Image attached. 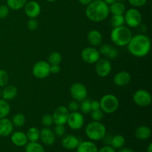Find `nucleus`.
Returning <instances> with one entry per match:
<instances>
[{
  "label": "nucleus",
  "mask_w": 152,
  "mask_h": 152,
  "mask_svg": "<svg viewBox=\"0 0 152 152\" xmlns=\"http://www.w3.org/2000/svg\"><path fill=\"white\" fill-rule=\"evenodd\" d=\"M42 123L45 127H50L52 125L54 124L53 123V119L51 114H45L42 118Z\"/></svg>",
  "instance_id": "nucleus-36"
},
{
  "label": "nucleus",
  "mask_w": 152,
  "mask_h": 152,
  "mask_svg": "<svg viewBox=\"0 0 152 152\" xmlns=\"http://www.w3.org/2000/svg\"><path fill=\"white\" fill-rule=\"evenodd\" d=\"M117 56H118V50L116 48L112 47L111 50H110V52L108 53V55L106 56L108 57V59L109 60H111V59H116L117 57Z\"/></svg>",
  "instance_id": "nucleus-43"
},
{
  "label": "nucleus",
  "mask_w": 152,
  "mask_h": 152,
  "mask_svg": "<svg viewBox=\"0 0 152 152\" xmlns=\"http://www.w3.org/2000/svg\"><path fill=\"white\" fill-rule=\"evenodd\" d=\"M25 121H26L25 116L24 115V114H20V113L15 114V115L13 117V118H12V120H11L13 126L17 128L23 126L24 125H25Z\"/></svg>",
  "instance_id": "nucleus-30"
},
{
  "label": "nucleus",
  "mask_w": 152,
  "mask_h": 152,
  "mask_svg": "<svg viewBox=\"0 0 152 152\" xmlns=\"http://www.w3.org/2000/svg\"><path fill=\"white\" fill-rule=\"evenodd\" d=\"M147 152H152V143H150L147 148Z\"/></svg>",
  "instance_id": "nucleus-50"
},
{
  "label": "nucleus",
  "mask_w": 152,
  "mask_h": 152,
  "mask_svg": "<svg viewBox=\"0 0 152 152\" xmlns=\"http://www.w3.org/2000/svg\"><path fill=\"white\" fill-rule=\"evenodd\" d=\"M27 26L30 31H36L38 28L39 22L36 19H30L27 24Z\"/></svg>",
  "instance_id": "nucleus-42"
},
{
  "label": "nucleus",
  "mask_w": 152,
  "mask_h": 152,
  "mask_svg": "<svg viewBox=\"0 0 152 152\" xmlns=\"http://www.w3.org/2000/svg\"><path fill=\"white\" fill-rule=\"evenodd\" d=\"M98 152H116V150L110 145H107L98 150Z\"/></svg>",
  "instance_id": "nucleus-45"
},
{
  "label": "nucleus",
  "mask_w": 152,
  "mask_h": 152,
  "mask_svg": "<svg viewBox=\"0 0 152 152\" xmlns=\"http://www.w3.org/2000/svg\"><path fill=\"white\" fill-rule=\"evenodd\" d=\"M48 2H53V1H56V0H45Z\"/></svg>",
  "instance_id": "nucleus-51"
},
{
  "label": "nucleus",
  "mask_w": 152,
  "mask_h": 152,
  "mask_svg": "<svg viewBox=\"0 0 152 152\" xmlns=\"http://www.w3.org/2000/svg\"><path fill=\"white\" fill-rule=\"evenodd\" d=\"M126 8L123 2L116 1L109 4V12L112 15H124Z\"/></svg>",
  "instance_id": "nucleus-24"
},
{
  "label": "nucleus",
  "mask_w": 152,
  "mask_h": 152,
  "mask_svg": "<svg viewBox=\"0 0 152 152\" xmlns=\"http://www.w3.org/2000/svg\"><path fill=\"white\" fill-rule=\"evenodd\" d=\"M70 93L73 99L77 102H81L88 96L87 88L80 83H74L70 88Z\"/></svg>",
  "instance_id": "nucleus-11"
},
{
  "label": "nucleus",
  "mask_w": 152,
  "mask_h": 152,
  "mask_svg": "<svg viewBox=\"0 0 152 152\" xmlns=\"http://www.w3.org/2000/svg\"><path fill=\"white\" fill-rule=\"evenodd\" d=\"M87 39L89 44L93 47L99 46L102 42V35L97 30H91L87 34Z\"/></svg>",
  "instance_id": "nucleus-19"
},
{
  "label": "nucleus",
  "mask_w": 152,
  "mask_h": 152,
  "mask_svg": "<svg viewBox=\"0 0 152 152\" xmlns=\"http://www.w3.org/2000/svg\"><path fill=\"white\" fill-rule=\"evenodd\" d=\"M100 55L99 50L93 46L85 48L81 52L82 59L88 64L96 63L100 59Z\"/></svg>",
  "instance_id": "nucleus-9"
},
{
  "label": "nucleus",
  "mask_w": 152,
  "mask_h": 152,
  "mask_svg": "<svg viewBox=\"0 0 152 152\" xmlns=\"http://www.w3.org/2000/svg\"><path fill=\"white\" fill-rule=\"evenodd\" d=\"M133 101L140 107H147L151 105L152 97L148 91L140 89L135 91L133 94Z\"/></svg>",
  "instance_id": "nucleus-8"
},
{
  "label": "nucleus",
  "mask_w": 152,
  "mask_h": 152,
  "mask_svg": "<svg viewBox=\"0 0 152 152\" xmlns=\"http://www.w3.org/2000/svg\"><path fill=\"white\" fill-rule=\"evenodd\" d=\"M17 94L18 90L16 86H13V85H8V86L7 85L1 91V97L4 100L8 102V101L13 100V99H15L16 96H17Z\"/></svg>",
  "instance_id": "nucleus-21"
},
{
  "label": "nucleus",
  "mask_w": 152,
  "mask_h": 152,
  "mask_svg": "<svg viewBox=\"0 0 152 152\" xmlns=\"http://www.w3.org/2000/svg\"><path fill=\"white\" fill-rule=\"evenodd\" d=\"M131 80H132V76H131L130 73L126 71H123L117 73L114 75V78H113V82H114V85H116L117 86L123 87V86H127L131 82Z\"/></svg>",
  "instance_id": "nucleus-16"
},
{
  "label": "nucleus",
  "mask_w": 152,
  "mask_h": 152,
  "mask_svg": "<svg viewBox=\"0 0 152 152\" xmlns=\"http://www.w3.org/2000/svg\"><path fill=\"white\" fill-rule=\"evenodd\" d=\"M25 152H45L42 145L38 142H28L25 145Z\"/></svg>",
  "instance_id": "nucleus-26"
},
{
  "label": "nucleus",
  "mask_w": 152,
  "mask_h": 152,
  "mask_svg": "<svg viewBox=\"0 0 152 152\" xmlns=\"http://www.w3.org/2000/svg\"><path fill=\"white\" fill-rule=\"evenodd\" d=\"M134 135L137 139L140 140H148L151 137V130L148 126H139L135 130Z\"/></svg>",
  "instance_id": "nucleus-23"
},
{
  "label": "nucleus",
  "mask_w": 152,
  "mask_h": 152,
  "mask_svg": "<svg viewBox=\"0 0 152 152\" xmlns=\"http://www.w3.org/2000/svg\"><path fill=\"white\" fill-rule=\"evenodd\" d=\"M13 125L11 120L7 117L0 119V136L8 137L12 134L13 130Z\"/></svg>",
  "instance_id": "nucleus-20"
},
{
  "label": "nucleus",
  "mask_w": 152,
  "mask_h": 152,
  "mask_svg": "<svg viewBox=\"0 0 152 152\" xmlns=\"http://www.w3.org/2000/svg\"><path fill=\"white\" fill-rule=\"evenodd\" d=\"M32 74L37 79H45L50 74V64L44 60L38 61L34 65L32 68Z\"/></svg>",
  "instance_id": "nucleus-7"
},
{
  "label": "nucleus",
  "mask_w": 152,
  "mask_h": 152,
  "mask_svg": "<svg viewBox=\"0 0 152 152\" xmlns=\"http://www.w3.org/2000/svg\"><path fill=\"white\" fill-rule=\"evenodd\" d=\"M92 1H93V0H78V1L80 3V4H83V5H86V6H87L88 4H90Z\"/></svg>",
  "instance_id": "nucleus-48"
},
{
  "label": "nucleus",
  "mask_w": 152,
  "mask_h": 152,
  "mask_svg": "<svg viewBox=\"0 0 152 152\" xmlns=\"http://www.w3.org/2000/svg\"><path fill=\"white\" fill-rule=\"evenodd\" d=\"M132 37L130 28L124 25L113 28L110 35L112 42L118 47L127 46Z\"/></svg>",
  "instance_id": "nucleus-3"
},
{
  "label": "nucleus",
  "mask_w": 152,
  "mask_h": 152,
  "mask_svg": "<svg viewBox=\"0 0 152 152\" xmlns=\"http://www.w3.org/2000/svg\"><path fill=\"white\" fill-rule=\"evenodd\" d=\"M117 1H121V2H123V1H126V0H117Z\"/></svg>",
  "instance_id": "nucleus-52"
},
{
  "label": "nucleus",
  "mask_w": 152,
  "mask_h": 152,
  "mask_svg": "<svg viewBox=\"0 0 152 152\" xmlns=\"http://www.w3.org/2000/svg\"><path fill=\"white\" fill-rule=\"evenodd\" d=\"M95 64V71L99 77H106L109 75L112 65L108 58H100Z\"/></svg>",
  "instance_id": "nucleus-12"
},
{
  "label": "nucleus",
  "mask_w": 152,
  "mask_h": 152,
  "mask_svg": "<svg viewBox=\"0 0 152 152\" xmlns=\"http://www.w3.org/2000/svg\"><path fill=\"white\" fill-rule=\"evenodd\" d=\"M91 117L93 121H100L104 117V112L101 109L91 111Z\"/></svg>",
  "instance_id": "nucleus-35"
},
{
  "label": "nucleus",
  "mask_w": 152,
  "mask_h": 152,
  "mask_svg": "<svg viewBox=\"0 0 152 152\" xmlns=\"http://www.w3.org/2000/svg\"><path fill=\"white\" fill-rule=\"evenodd\" d=\"M62 55L57 51H53L51 53H50L48 59V62L50 65H59L62 62Z\"/></svg>",
  "instance_id": "nucleus-32"
},
{
  "label": "nucleus",
  "mask_w": 152,
  "mask_h": 152,
  "mask_svg": "<svg viewBox=\"0 0 152 152\" xmlns=\"http://www.w3.org/2000/svg\"><path fill=\"white\" fill-rule=\"evenodd\" d=\"M85 119L83 117V114L81 112L77 111H74V112H70L68 115L67 123L68 127L72 130H80L82 129L84 125Z\"/></svg>",
  "instance_id": "nucleus-10"
},
{
  "label": "nucleus",
  "mask_w": 152,
  "mask_h": 152,
  "mask_svg": "<svg viewBox=\"0 0 152 152\" xmlns=\"http://www.w3.org/2000/svg\"><path fill=\"white\" fill-rule=\"evenodd\" d=\"M103 1H105V2L106 3V4H108V5H109V4H112L113 2L116 1H117V0H103Z\"/></svg>",
  "instance_id": "nucleus-49"
},
{
  "label": "nucleus",
  "mask_w": 152,
  "mask_h": 152,
  "mask_svg": "<svg viewBox=\"0 0 152 152\" xmlns=\"http://www.w3.org/2000/svg\"><path fill=\"white\" fill-rule=\"evenodd\" d=\"M10 140L12 143L17 147H23L28 142V137L26 134L22 132H15L12 133Z\"/></svg>",
  "instance_id": "nucleus-18"
},
{
  "label": "nucleus",
  "mask_w": 152,
  "mask_h": 152,
  "mask_svg": "<svg viewBox=\"0 0 152 152\" xmlns=\"http://www.w3.org/2000/svg\"><path fill=\"white\" fill-rule=\"evenodd\" d=\"M151 40L145 34H137L133 36L128 44L129 53L136 57H143L148 55L151 50Z\"/></svg>",
  "instance_id": "nucleus-1"
},
{
  "label": "nucleus",
  "mask_w": 152,
  "mask_h": 152,
  "mask_svg": "<svg viewBox=\"0 0 152 152\" xmlns=\"http://www.w3.org/2000/svg\"><path fill=\"white\" fill-rule=\"evenodd\" d=\"M125 24L129 28H137L142 22V14L138 9L132 7L126 10L124 13Z\"/></svg>",
  "instance_id": "nucleus-6"
},
{
  "label": "nucleus",
  "mask_w": 152,
  "mask_h": 152,
  "mask_svg": "<svg viewBox=\"0 0 152 152\" xmlns=\"http://www.w3.org/2000/svg\"><path fill=\"white\" fill-rule=\"evenodd\" d=\"M1 91L0 90V98H1Z\"/></svg>",
  "instance_id": "nucleus-53"
},
{
  "label": "nucleus",
  "mask_w": 152,
  "mask_h": 152,
  "mask_svg": "<svg viewBox=\"0 0 152 152\" xmlns=\"http://www.w3.org/2000/svg\"><path fill=\"white\" fill-rule=\"evenodd\" d=\"M112 47L113 46H111V45L109 44H107V43L106 44L102 45H100V48H99V53L106 56L107 55H108V53L110 52V50H111Z\"/></svg>",
  "instance_id": "nucleus-39"
},
{
  "label": "nucleus",
  "mask_w": 152,
  "mask_h": 152,
  "mask_svg": "<svg viewBox=\"0 0 152 152\" xmlns=\"http://www.w3.org/2000/svg\"><path fill=\"white\" fill-rule=\"evenodd\" d=\"M100 109L105 114H113L117 111L120 105L119 99L112 94H105L99 100Z\"/></svg>",
  "instance_id": "nucleus-5"
},
{
  "label": "nucleus",
  "mask_w": 152,
  "mask_h": 152,
  "mask_svg": "<svg viewBox=\"0 0 152 152\" xmlns=\"http://www.w3.org/2000/svg\"><path fill=\"white\" fill-rule=\"evenodd\" d=\"M28 142H37L39 140L40 131L37 127H31L26 133Z\"/></svg>",
  "instance_id": "nucleus-28"
},
{
  "label": "nucleus",
  "mask_w": 152,
  "mask_h": 152,
  "mask_svg": "<svg viewBox=\"0 0 152 152\" xmlns=\"http://www.w3.org/2000/svg\"><path fill=\"white\" fill-rule=\"evenodd\" d=\"M28 0H7V5L13 10H19L24 8Z\"/></svg>",
  "instance_id": "nucleus-27"
},
{
  "label": "nucleus",
  "mask_w": 152,
  "mask_h": 152,
  "mask_svg": "<svg viewBox=\"0 0 152 152\" xmlns=\"http://www.w3.org/2000/svg\"><path fill=\"white\" fill-rule=\"evenodd\" d=\"M65 125H56L53 129V132H54L56 137H63L65 134Z\"/></svg>",
  "instance_id": "nucleus-37"
},
{
  "label": "nucleus",
  "mask_w": 152,
  "mask_h": 152,
  "mask_svg": "<svg viewBox=\"0 0 152 152\" xmlns=\"http://www.w3.org/2000/svg\"><path fill=\"white\" fill-rule=\"evenodd\" d=\"M126 143V139L123 135L117 134L111 137L110 145L112 146L114 149H120L123 148Z\"/></svg>",
  "instance_id": "nucleus-25"
},
{
  "label": "nucleus",
  "mask_w": 152,
  "mask_h": 152,
  "mask_svg": "<svg viewBox=\"0 0 152 152\" xmlns=\"http://www.w3.org/2000/svg\"><path fill=\"white\" fill-rule=\"evenodd\" d=\"M10 111V106L8 102L0 99V119L4 118L8 116Z\"/></svg>",
  "instance_id": "nucleus-29"
},
{
  "label": "nucleus",
  "mask_w": 152,
  "mask_h": 152,
  "mask_svg": "<svg viewBox=\"0 0 152 152\" xmlns=\"http://www.w3.org/2000/svg\"><path fill=\"white\" fill-rule=\"evenodd\" d=\"M10 8L7 7V4H1L0 5V19H5L9 14Z\"/></svg>",
  "instance_id": "nucleus-40"
},
{
  "label": "nucleus",
  "mask_w": 152,
  "mask_h": 152,
  "mask_svg": "<svg viewBox=\"0 0 152 152\" xmlns=\"http://www.w3.org/2000/svg\"><path fill=\"white\" fill-rule=\"evenodd\" d=\"M9 82V75L6 71L0 69V87L4 88Z\"/></svg>",
  "instance_id": "nucleus-34"
},
{
  "label": "nucleus",
  "mask_w": 152,
  "mask_h": 152,
  "mask_svg": "<svg viewBox=\"0 0 152 152\" xmlns=\"http://www.w3.org/2000/svg\"><path fill=\"white\" fill-rule=\"evenodd\" d=\"M25 13L30 19H36L41 13V6L37 1H30L24 7Z\"/></svg>",
  "instance_id": "nucleus-14"
},
{
  "label": "nucleus",
  "mask_w": 152,
  "mask_h": 152,
  "mask_svg": "<svg viewBox=\"0 0 152 152\" xmlns=\"http://www.w3.org/2000/svg\"><path fill=\"white\" fill-rule=\"evenodd\" d=\"M119 152H134L132 148H127V147H126V148H120V150H119Z\"/></svg>",
  "instance_id": "nucleus-47"
},
{
  "label": "nucleus",
  "mask_w": 152,
  "mask_h": 152,
  "mask_svg": "<svg viewBox=\"0 0 152 152\" xmlns=\"http://www.w3.org/2000/svg\"><path fill=\"white\" fill-rule=\"evenodd\" d=\"M61 68L59 65H50V71L51 74H59Z\"/></svg>",
  "instance_id": "nucleus-44"
},
{
  "label": "nucleus",
  "mask_w": 152,
  "mask_h": 152,
  "mask_svg": "<svg viewBox=\"0 0 152 152\" xmlns=\"http://www.w3.org/2000/svg\"><path fill=\"white\" fill-rule=\"evenodd\" d=\"M39 139L45 145H52L56 140V135L49 127H44L40 130Z\"/></svg>",
  "instance_id": "nucleus-15"
},
{
  "label": "nucleus",
  "mask_w": 152,
  "mask_h": 152,
  "mask_svg": "<svg viewBox=\"0 0 152 152\" xmlns=\"http://www.w3.org/2000/svg\"><path fill=\"white\" fill-rule=\"evenodd\" d=\"M128 1L132 7L137 8V7H141L145 5L148 0H128Z\"/></svg>",
  "instance_id": "nucleus-38"
},
{
  "label": "nucleus",
  "mask_w": 152,
  "mask_h": 152,
  "mask_svg": "<svg viewBox=\"0 0 152 152\" xmlns=\"http://www.w3.org/2000/svg\"><path fill=\"white\" fill-rule=\"evenodd\" d=\"M77 152H98V148L93 141H82L77 147Z\"/></svg>",
  "instance_id": "nucleus-22"
},
{
  "label": "nucleus",
  "mask_w": 152,
  "mask_h": 152,
  "mask_svg": "<svg viewBox=\"0 0 152 152\" xmlns=\"http://www.w3.org/2000/svg\"><path fill=\"white\" fill-rule=\"evenodd\" d=\"M85 132L91 141H99L103 139L107 131L105 125L100 121H92L86 126Z\"/></svg>",
  "instance_id": "nucleus-4"
},
{
  "label": "nucleus",
  "mask_w": 152,
  "mask_h": 152,
  "mask_svg": "<svg viewBox=\"0 0 152 152\" xmlns=\"http://www.w3.org/2000/svg\"><path fill=\"white\" fill-rule=\"evenodd\" d=\"M125 25V19L123 15H112L111 18V25L113 28L123 26Z\"/></svg>",
  "instance_id": "nucleus-31"
},
{
  "label": "nucleus",
  "mask_w": 152,
  "mask_h": 152,
  "mask_svg": "<svg viewBox=\"0 0 152 152\" xmlns=\"http://www.w3.org/2000/svg\"><path fill=\"white\" fill-rule=\"evenodd\" d=\"M91 111L100 109L99 101H97V100L91 101Z\"/></svg>",
  "instance_id": "nucleus-46"
},
{
  "label": "nucleus",
  "mask_w": 152,
  "mask_h": 152,
  "mask_svg": "<svg viewBox=\"0 0 152 152\" xmlns=\"http://www.w3.org/2000/svg\"><path fill=\"white\" fill-rule=\"evenodd\" d=\"M109 5L103 0H93L87 5L86 16L94 22H100L109 16Z\"/></svg>",
  "instance_id": "nucleus-2"
},
{
  "label": "nucleus",
  "mask_w": 152,
  "mask_h": 152,
  "mask_svg": "<svg viewBox=\"0 0 152 152\" xmlns=\"http://www.w3.org/2000/svg\"><path fill=\"white\" fill-rule=\"evenodd\" d=\"M70 111H68V108L64 105L58 106L56 109L53 111L52 117L53 119V123L55 125H65L67 123L68 115Z\"/></svg>",
  "instance_id": "nucleus-13"
},
{
  "label": "nucleus",
  "mask_w": 152,
  "mask_h": 152,
  "mask_svg": "<svg viewBox=\"0 0 152 152\" xmlns=\"http://www.w3.org/2000/svg\"><path fill=\"white\" fill-rule=\"evenodd\" d=\"M79 102L76 100H72L68 103V109L70 112H74V111H77L80 109V104L78 103Z\"/></svg>",
  "instance_id": "nucleus-41"
},
{
  "label": "nucleus",
  "mask_w": 152,
  "mask_h": 152,
  "mask_svg": "<svg viewBox=\"0 0 152 152\" xmlns=\"http://www.w3.org/2000/svg\"><path fill=\"white\" fill-rule=\"evenodd\" d=\"M91 100L87 99V98L81 101V104L80 105V109L82 114H90L91 111Z\"/></svg>",
  "instance_id": "nucleus-33"
},
{
  "label": "nucleus",
  "mask_w": 152,
  "mask_h": 152,
  "mask_svg": "<svg viewBox=\"0 0 152 152\" xmlns=\"http://www.w3.org/2000/svg\"><path fill=\"white\" fill-rule=\"evenodd\" d=\"M80 140L77 137L73 134L64 135L62 139V145L65 149L67 150H74L78 146Z\"/></svg>",
  "instance_id": "nucleus-17"
}]
</instances>
